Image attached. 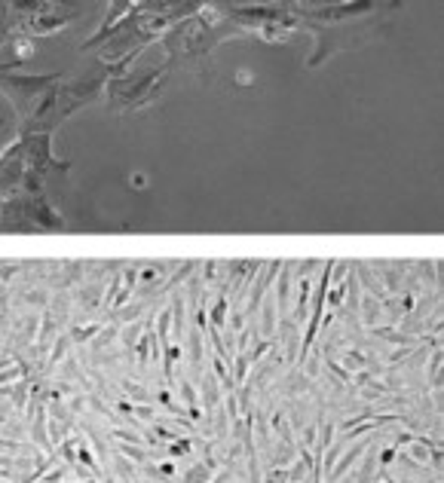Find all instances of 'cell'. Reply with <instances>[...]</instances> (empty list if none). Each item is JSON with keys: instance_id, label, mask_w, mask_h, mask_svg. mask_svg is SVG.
Segmentation results:
<instances>
[{"instance_id": "1", "label": "cell", "mask_w": 444, "mask_h": 483, "mask_svg": "<svg viewBox=\"0 0 444 483\" xmlns=\"http://www.w3.org/2000/svg\"><path fill=\"white\" fill-rule=\"evenodd\" d=\"M55 80H59V74H50V76H0V86H4L6 98L16 104V110H22V101L37 98V95Z\"/></svg>"}, {"instance_id": "2", "label": "cell", "mask_w": 444, "mask_h": 483, "mask_svg": "<svg viewBox=\"0 0 444 483\" xmlns=\"http://www.w3.org/2000/svg\"><path fill=\"white\" fill-rule=\"evenodd\" d=\"M162 80V71H150L148 76H141V80H135L132 86L129 83H117L113 86V98L123 101V108H138L148 98H153V92H157V86Z\"/></svg>"}, {"instance_id": "3", "label": "cell", "mask_w": 444, "mask_h": 483, "mask_svg": "<svg viewBox=\"0 0 444 483\" xmlns=\"http://www.w3.org/2000/svg\"><path fill=\"white\" fill-rule=\"evenodd\" d=\"M132 9H135L132 4H111V13H108V18H104V28H101V31L95 34V37H89V40H86V46H95V43L108 40V37L123 25V18H126Z\"/></svg>"}, {"instance_id": "4", "label": "cell", "mask_w": 444, "mask_h": 483, "mask_svg": "<svg viewBox=\"0 0 444 483\" xmlns=\"http://www.w3.org/2000/svg\"><path fill=\"white\" fill-rule=\"evenodd\" d=\"M67 25V18L65 16H31L28 18V28H31L34 34H50V31H59V28H65Z\"/></svg>"}, {"instance_id": "5", "label": "cell", "mask_w": 444, "mask_h": 483, "mask_svg": "<svg viewBox=\"0 0 444 483\" xmlns=\"http://www.w3.org/2000/svg\"><path fill=\"white\" fill-rule=\"evenodd\" d=\"M9 46L16 50V64L34 55V46H31V40H28V37H13V40H9Z\"/></svg>"}, {"instance_id": "6", "label": "cell", "mask_w": 444, "mask_h": 483, "mask_svg": "<svg viewBox=\"0 0 444 483\" xmlns=\"http://www.w3.org/2000/svg\"><path fill=\"white\" fill-rule=\"evenodd\" d=\"M224 315H227V294L211 309V327H224Z\"/></svg>"}, {"instance_id": "7", "label": "cell", "mask_w": 444, "mask_h": 483, "mask_svg": "<svg viewBox=\"0 0 444 483\" xmlns=\"http://www.w3.org/2000/svg\"><path fill=\"white\" fill-rule=\"evenodd\" d=\"M99 334V324H83V327H74V340H86V336Z\"/></svg>"}, {"instance_id": "8", "label": "cell", "mask_w": 444, "mask_h": 483, "mask_svg": "<svg viewBox=\"0 0 444 483\" xmlns=\"http://www.w3.org/2000/svg\"><path fill=\"white\" fill-rule=\"evenodd\" d=\"M157 273H160V269H141V273H138V278H141V282H150V278L157 275Z\"/></svg>"}, {"instance_id": "9", "label": "cell", "mask_w": 444, "mask_h": 483, "mask_svg": "<svg viewBox=\"0 0 444 483\" xmlns=\"http://www.w3.org/2000/svg\"><path fill=\"white\" fill-rule=\"evenodd\" d=\"M236 83H239V86H243V83H252V74H248V71H245V67H243V71H239V74H236Z\"/></svg>"}]
</instances>
